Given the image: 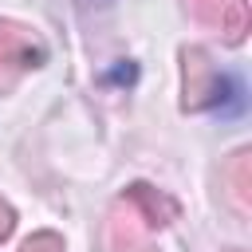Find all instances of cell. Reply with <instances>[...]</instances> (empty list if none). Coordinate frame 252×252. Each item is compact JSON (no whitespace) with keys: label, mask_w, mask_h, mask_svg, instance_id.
I'll use <instances>...</instances> for the list:
<instances>
[{"label":"cell","mask_w":252,"mask_h":252,"mask_svg":"<svg viewBox=\"0 0 252 252\" xmlns=\"http://www.w3.org/2000/svg\"><path fill=\"white\" fill-rule=\"evenodd\" d=\"M20 252H63V236L59 232H32L20 244Z\"/></svg>","instance_id":"cell-7"},{"label":"cell","mask_w":252,"mask_h":252,"mask_svg":"<svg viewBox=\"0 0 252 252\" xmlns=\"http://www.w3.org/2000/svg\"><path fill=\"white\" fill-rule=\"evenodd\" d=\"M236 94V83L213 67L201 47H181V110H205Z\"/></svg>","instance_id":"cell-1"},{"label":"cell","mask_w":252,"mask_h":252,"mask_svg":"<svg viewBox=\"0 0 252 252\" xmlns=\"http://www.w3.org/2000/svg\"><path fill=\"white\" fill-rule=\"evenodd\" d=\"M12 228H16V213H12V205L0 197V240H8Z\"/></svg>","instance_id":"cell-8"},{"label":"cell","mask_w":252,"mask_h":252,"mask_svg":"<svg viewBox=\"0 0 252 252\" xmlns=\"http://www.w3.org/2000/svg\"><path fill=\"white\" fill-rule=\"evenodd\" d=\"M224 181L232 185L228 193H232V205L244 213L248 209V150H236L232 154V161H228V169H224Z\"/></svg>","instance_id":"cell-6"},{"label":"cell","mask_w":252,"mask_h":252,"mask_svg":"<svg viewBox=\"0 0 252 252\" xmlns=\"http://www.w3.org/2000/svg\"><path fill=\"white\" fill-rule=\"evenodd\" d=\"M47 63V43L39 32L16 20H0V94H8L28 71Z\"/></svg>","instance_id":"cell-2"},{"label":"cell","mask_w":252,"mask_h":252,"mask_svg":"<svg viewBox=\"0 0 252 252\" xmlns=\"http://www.w3.org/2000/svg\"><path fill=\"white\" fill-rule=\"evenodd\" d=\"M181 4L197 24L220 32L224 43H244V35H248V0H181Z\"/></svg>","instance_id":"cell-3"},{"label":"cell","mask_w":252,"mask_h":252,"mask_svg":"<svg viewBox=\"0 0 252 252\" xmlns=\"http://www.w3.org/2000/svg\"><path fill=\"white\" fill-rule=\"evenodd\" d=\"M122 201L142 217V224H146V228H161V224H169V220L177 217V201H173L169 193H161V189L146 185V181H134V185L122 193Z\"/></svg>","instance_id":"cell-5"},{"label":"cell","mask_w":252,"mask_h":252,"mask_svg":"<svg viewBox=\"0 0 252 252\" xmlns=\"http://www.w3.org/2000/svg\"><path fill=\"white\" fill-rule=\"evenodd\" d=\"M102 252H158L146 236L142 217L118 197L106 213V228H102Z\"/></svg>","instance_id":"cell-4"}]
</instances>
